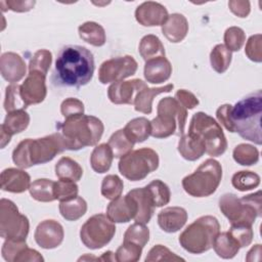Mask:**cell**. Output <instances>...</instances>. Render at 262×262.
<instances>
[{
    "label": "cell",
    "mask_w": 262,
    "mask_h": 262,
    "mask_svg": "<svg viewBox=\"0 0 262 262\" xmlns=\"http://www.w3.org/2000/svg\"><path fill=\"white\" fill-rule=\"evenodd\" d=\"M228 7L238 17H247L251 10L250 2L245 0H231L228 2Z\"/></svg>",
    "instance_id": "cell-55"
},
{
    "label": "cell",
    "mask_w": 262,
    "mask_h": 262,
    "mask_svg": "<svg viewBox=\"0 0 262 262\" xmlns=\"http://www.w3.org/2000/svg\"><path fill=\"white\" fill-rule=\"evenodd\" d=\"M231 106L232 105L228 104V103L220 105L217 108V111H216V118L219 121V123L221 125H223L224 128L227 131L233 133V128H232L231 120H230V110H231Z\"/></svg>",
    "instance_id": "cell-54"
},
{
    "label": "cell",
    "mask_w": 262,
    "mask_h": 262,
    "mask_svg": "<svg viewBox=\"0 0 262 262\" xmlns=\"http://www.w3.org/2000/svg\"><path fill=\"white\" fill-rule=\"evenodd\" d=\"M59 213L68 221L80 219L87 211V203L82 196H76L73 200L59 203Z\"/></svg>",
    "instance_id": "cell-35"
},
{
    "label": "cell",
    "mask_w": 262,
    "mask_h": 262,
    "mask_svg": "<svg viewBox=\"0 0 262 262\" xmlns=\"http://www.w3.org/2000/svg\"><path fill=\"white\" fill-rule=\"evenodd\" d=\"M159 156L152 148L142 147L131 150L120 159L118 168L120 173L130 181L144 179L159 167Z\"/></svg>",
    "instance_id": "cell-10"
},
{
    "label": "cell",
    "mask_w": 262,
    "mask_h": 262,
    "mask_svg": "<svg viewBox=\"0 0 262 262\" xmlns=\"http://www.w3.org/2000/svg\"><path fill=\"white\" fill-rule=\"evenodd\" d=\"M2 4L6 5V10H12L15 12H27L31 10L35 4L36 1H15V0H9V1H1Z\"/></svg>",
    "instance_id": "cell-56"
},
{
    "label": "cell",
    "mask_w": 262,
    "mask_h": 262,
    "mask_svg": "<svg viewBox=\"0 0 262 262\" xmlns=\"http://www.w3.org/2000/svg\"><path fill=\"white\" fill-rule=\"evenodd\" d=\"M158 116L150 121V135L155 138H167L175 134L184 133L187 110L175 97L162 98L157 107Z\"/></svg>",
    "instance_id": "cell-5"
},
{
    "label": "cell",
    "mask_w": 262,
    "mask_h": 262,
    "mask_svg": "<svg viewBox=\"0 0 262 262\" xmlns=\"http://www.w3.org/2000/svg\"><path fill=\"white\" fill-rule=\"evenodd\" d=\"M30 124V116L25 110L7 113L1 129V148L10 142L11 136L25 131Z\"/></svg>",
    "instance_id": "cell-19"
},
{
    "label": "cell",
    "mask_w": 262,
    "mask_h": 262,
    "mask_svg": "<svg viewBox=\"0 0 262 262\" xmlns=\"http://www.w3.org/2000/svg\"><path fill=\"white\" fill-rule=\"evenodd\" d=\"M27 105L23 101L19 92L18 84H10L6 87L5 98H4V110L6 113L25 110Z\"/></svg>",
    "instance_id": "cell-44"
},
{
    "label": "cell",
    "mask_w": 262,
    "mask_h": 262,
    "mask_svg": "<svg viewBox=\"0 0 262 262\" xmlns=\"http://www.w3.org/2000/svg\"><path fill=\"white\" fill-rule=\"evenodd\" d=\"M94 69L91 51L84 46L67 45L57 54L52 79L58 86L80 88L91 81Z\"/></svg>",
    "instance_id": "cell-1"
},
{
    "label": "cell",
    "mask_w": 262,
    "mask_h": 262,
    "mask_svg": "<svg viewBox=\"0 0 262 262\" xmlns=\"http://www.w3.org/2000/svg\"><path fill=\"white\" fill-rule=\"evenodd\" d=\"M66 150L61 134L57 131L42 138L21 140L12 151V161L20 169L50 162Z\"/></svg>",
    "instance_id": "cell-4"
},
{
    "label": "cell",
    "mask_w": 262,
    "mask_h": 262,
    "mask_svg": "<svg viewBox=\"0 0 262 262\" xmlns=\"http://www.w3.org/2000/svg\"><path fill=\"white\" fill-rule=\"evenodd\" d=\"M146 86L140 79L116 82L107 88V97L115 104H133L137 93Z\"/></svg>",
    "instance_id": "cell-16"
},
{
    "label": "cell",
    "mask_w": 262,
    "mask_h": 262,
    "mask_svg": "<svg viewBox=\"0 0 262 262\" xmlns=\"http://www.w3.org/2000/svg\"><path fill=\"white\" fill-rule=\"evenodd\" d=\"M116 233L115 223L106 214H95L88 218L80 229V238L85 247L91 250L106 246Z\"/></svg>",
    "instance_id": "cell-11"
},
{
    "label": "cell",
    "mask_w": 262,
    "mask_h": 262,
    "mask_svg": "<svg viewBox=\"0 0 262 262\" xmlns=\"http://www.w3.org/2000/svg\"><path fill=\"white\" fill-rule=\"evenodd\" d=\"M124 189L122 179L116 174L106 175L101 182V194L107 200H115L121 196Z\"/></svg>",
    "instance_id": "cell-41"
},
{
    "label": "cell",
    "mask_w": 262,
    "mask_h": 262,
    "mask_svg": "<svg viewBox=\"0 0 262 262\" xmlns=\"http://www.w3.org/2000/svg\"><path fill=\"white\" fill-rule=\"evenodd\" d=\"M187 221V212L182 207H167L158 214V224L162 230L173 233L180 230Z\"/></svg>",
    "instance_id": "cell-22"
},
{
    "label": "cell",
    "mask_w": 262,
    "mask_h": 262,
    "mask_svg": "<svg viewBox=\"0 0 262 262\" xmlns=\"http://www.w3.org/2000/svg\"><path fill=\"white\" fill-rule=\"evenodd\" d=\"M55 175L58 179H68L77 182L82 178L83 169L75 160L69 157H62L55 164Z\"/></svg>",
    "instance_id": "cell-34"
},
{
    "label": "cell",
    "mask_w": 262,
    "mask_h": 262,
    "mask_svg": "<svg viewBox=\"0 0 262 262\" xmlns=\"http://www.w3.org/2000/svg\"><path fill=\"white\" fill-rule=\"evenodd\" d=\"M233 160L242 166H252L259 161V150L252 144H237L232 152Z\"/></svg>",
    "instance_id": "cell-39"
},
{
    "label": "cell",
    "mask_w": 262,
    "mask_h": 262,
    "mask_svg": "<svg viewBox=\"0 0 262 262\" xmlns=\"http://www.w3.org/2000/svg\"><path fill=\"white\" fill-rule=\"evenodd\" d=\"M1 189L13 193H21L29 189L31 185L30 175L16 168H7L1 172Z\"/></svg>",
    "instance_id": "cell-21"
},
{
    "label": "cell",
    "mask_w": 262,
    "mask_h": 262,
    "mask_svg": "<svg viewBox=\"0 0 262 262\" xmlns=\"http://www.w3.org/2000/svg\"><path fill=\"white\" fill-rule=\"evenodd\" d=\"M0 71L3 79L13 84L25 77L27 67L20 55L14 52H5L0 57Z\"/></svg>",
    "instance_id": "cell-20"
},
{
    "label": "cell",
    "mask_w": 262,
    "mask_h": 262,
    "mask_svg": "<svg viewBox=\"0 0 262 262\" xmlns=\"http://www.w3.org/2000/svg\"><path fill=\"white\" fill-rule=\"evenodd\" d=\"M261 115L262 92L257 90L231 106L230 120L233 132L246 140L261 145Z\"/></svg>",
    "instance_id": "cell-3"
},
{
    "label": "cell",
    "mask_w": 262,
    "mask_h": 262,
    "mask_svg": "<svg viewBox=\"0 0 262 262\" xmlns=\"http://www.w3.org/2000/svg\"><path fill=\"white\" fill-rule=\"evenodd\" d=\"M143 74L148 83L161 84L171 77L172 66L165 56L149 59L145 61Z\"/></svg>",
    "instance_id": "cell-24"
},
{
    "label": "cell",
    "mask_w": 262,
    "mask_h": 262,
    "mask_svg": "<svg viewBox=\"0 0 262 262\" xmlns=\"http://www.w3.org/2000/svg\"><path fill=\"white\" fill-rule=\"evenodd\" d=\"M149 239V229L145 224L133 223L131 224L124 233V242H130L140 247H144Z\"/></svg>",
    "instance_id": "cell-42"
},
{
    "label": "cell",
    "mask_w": 262,
    "mask_h": 262,
    "mask_svg": "<svg viewBox=\"0 0 262 262\" xmlns=\"http://www.w3.org/2000/svg\"><path fill=\"white\" fill-rule=\"evenodd\" d=\"M232 53L224 44H217L210 53V62L212 69L218 74H223L230 66Z\"/></svg>",
    "instance_id": "cell-37"
},
{
    "label": "cell",
    "mask_w": 262,
    "mask_h": 262,
    "mask_svg": "<svg viewBox=\"0 0 262 262\" xmlns=\"http://www.w3.org/2000/svg\"><path fill=\"white\" fill-rule=\"evenodd\" d=\"M246 41V34L239 27H229L224 33L225 47L232 51H238Z\"/></svg>",
    "instance_id": "cell-47"
},
{
    "label": "cell",
    "mask_w": 262,
    "mask_h": 262,
    "mask_svg": "<svg viewBox=\"0 0 262 262\" xmlns=\"http://www.w3.org/2000/svg\"><path fill=\"white\" fill-rule=\"evenodd\" d=\"M46 76L38 72H29L27 78L19 85L20 97L25 104H38L41 103L47 94Z\"/></svg>",
    "instance_id": "cell-14"
},
{
    "label": "cell",
    "mask_w": 262,
    "mask_h": 262,
    "mask_svg": "<svg viewBox=\"0 0 262 262\" xmlns=\"http://www.w3.org/2000/svg\"><path fill=\"white\" fill-rule=\"evenodd\" d=\"M107 144L112 148L114 158L121 159L132 150L135 143L131 140L123 128L117 130L111 135Z\"/></svg>",
    "instance_id": "cell-36"
},
{
    "label": "cell",
    "mask_w": 262,
    "mask_h": 262,
    "mask_svg": "<svg viewBox=\"0 0 262 262\" xmlns=\"http://www.w3.org/2000/svg\"><path fill=\"white\" fill-rule=\"evenodd\" d=\"M232 186L239 191H247L256 188L260 184V176L252 171L242 170L235 172L231 178Z\"/></svg>",
    "instance_id": "cell-38"
},
{
    "label": "cell",
    "mask_w": 262,
    "mask_h": 262,
    "mask_svg": "<svg viewBox=\"0 0 262 262\" xmlns=\"http://www.w3.org/2000/svg\"><path fill=\"white\" fill-rule=\"evenodd\" d=\"M221 178V164L214 159H208L193 173L182 179V187L191 196L205 198L213 194L217 190Z\"/></svg>",
    "instance_id": "cell-8"
},
{
    "label": "cell",
    "mask_w": 262,
    "mask_h": 262,
    "mask_svg": "<svg viewBox=\"0 0 262 262\" xmlns=\"http://www.w3.org/2000/svg\"><path fill=\"white\" fill-rule=\"evenodd\" d=\"M99 260H101V261H117L116 260V254L111 252V251L104 252L102 254V256L99 257Z\"/></svg>",
    "instance_id": "cell-59"
},
{
    "label": "cell",
    "mask_w": 262,
    "mask_h": 262,
    "mask_svg": "<svg viewBox=\"0 0 262 262\" xmlns=\"http://www.w3.org/2000/svg\"><path fill=\"white\" fill-rule=\"evenodd\" d=\"M30 229L27 216L19 213L16 205L7 199L0 201V236L4 239L26 241Z\"/></svg>",
    "instance_id": "cell-12"
},
{
    "label": "cell",
    "mask_w": 262,
    "mask_h": 262,
    "mask_svg": "<svg viewBox=\"0 0 262 262\" xmlns=\"http://www.w3.org/2000/svg\"><path fill=\"white\" fill-rule=\"evenodd\" d=\"M187 133L200 138L205 144L206 154L211 157H219L227 148V140L220 124L203 112L192 115Z\"/></svg>",
    "instance_id": "cell-9"
},
{
    "label": "cell",
    "mask_w": 262,
    "mask_h": 262,
    "mask_svg": "<svg viewBox=\"0 0 262 262\" xmlns=\"http://www.w3.org/2000/svg\"><path fill=\"white\" fill-rule=\"evenodd\" d=\"M28 245L26 241L17 239H5L2 246V257L7 262H14L16 256L25 249Z\"/></svg>",
    "instance_id": "cell-50"
},
{
    "label": "cell",
    "mask_w": 262,
    "mask_h": 262,
    "mask_svg": "<svg viewBox=\"0 0 262 262\" xmlns=\"http://www.w3.org/2000/svg\"><path fill=\"white\" fill-rule=\"evenodd\" d=\"M60 113L64 117V119L84 114V104L78 98L69 97L64 99L60 104Z\"/></svg>",
    "instance_id": "cell-52"
},
{
    "label": "cell",
    "mask_w": 262,
    "mask_h": 262,
    "mask_svg": "<svg viewBox=\"0 0 262 262\" xmlns=\"http://www.w3.org/2000/svg\"><path fill=\"white\" fill-rule=\"evenodd\" d=\"M114 160L112 148L107 143H101L94 147L90 156V165L96 173H105L110 170Z\"/></svg>",
    "instance_id": "cell-28"
},
{
    "label": "cell",
    "mask_w": 262,
    "mask_h": 262,
    "mask_svg": "<svg viewBox=\"0 0 262 262\" xmlns=\"http://www.w3.org/2000/svg\"><path fill=\"white\" fill-rule=\"evenodd\" d=\"M219 209L230 224L253 225L261 217V191L237 198L234 193H224L219 199Z\"/></svg>",
    "instance_id": "cell-6"
},
{
    "label": "cell",
    "mask_w": 262,
    "mask_h": 262,
    "mask_svg": "<svg viewBox=\"0 0 262 262\" xmlns=\"http://www.w3.org/2000/svg\"><path fill=\"white\" fill-rule=\"evenodd\" d=\"M56 128L61 134L68 150H79L97 144L104 131L103 123L98 118L84 114L58 122Z\"/></svg>",
    "instance_id": "cell-2"
},
{
    "label": "cell",
    "mask_w": 262,
    "mask_h": 262,
    "mask_svg": "<svg viewBox=\"0 0 262 262\" xmlns=\"http://www.w3.org/2000/svg\"><path fill=\"white\" fill-rule=\"evenodd\" d=\"M177 149L180 156L187 161H196L206 152L204 142L189 133L181 135Z\"/></svg>",
    "instance_id": "cell-27"
},
{
    "label": "cell",
    "mask_w": 262,
    "mask_h": 262,
    "mask_svg": "<svg viewBox=\"0 0 262 262\" xmlns=\"http://www.w3.org/2000/svg\"><path fill=\"white\" fill-rule=\"evenodd\" d=\"M27 261L41 262V261H44V258L38 251L27 247L16 256L14 262H27Z\"/></svg>",
    "instance_id": "cell-57"
},
{
    "label": "cell",
    "mask_w": 262,
    "mask_h": 262,
    "mask_svg": "<svg viewBox=\"0 0 262 262\" xmlns=\"http://www.w3.org/2000/svg\"><path fill=\"white\" fill-rule=\"evenodd\" d=\"M215 253L223 259L233 258L239 251L238 243L230 235L228 231L219 232L214 238L213 246Z\"/></svg>",
    "instance_id": "cell-29"
},
{
    "label": "cell",
    "mask_w": 262,
    "mask_h": 262,
    "mask_svg": "<svg viewBox=\"0 0 262 262\" xmlns=\"http://www.w3.org/2000/svg\"><path fill=\"white\" fill-rule=\"evenodd\" d=\"M255 256H257L259 259H261V245L257 244L255 245L247 254L246 260L247 261H256Z\"/></svg>",
    "instance_id": "cell-58"
},
{
    "label": "cell",
    "mask_w": 262,
    "mask_h": 262,
    "mask_svg": "<svg viewBox=\"0 0 262 262\" xmlns=\"http://www.w3.org/2000/svg\"><path fill=\"white\" fill-rule=\"evenodd\" d=\"M146 262L151 261H184L183 258L177 256L163 245L154 246L145 257Z\"/></svg>",
    "instance_id": "cell-49"
},
{
    "label": "cell",
    "mask_w": 262,
    "mask_h": 262,
    "mask_svg": "<svg viewBox=\"0 0 262 262\" xmlns=\"http://www.w3.org/2000/svg\"><path fill=\"white\" fill-rule=\"evenodd\" d=\"M137 205V214L134 218L135 222L141 224H147L155 212V204L146 186L134 188L128 192Z\"/></svg>",
    "instance_id": "cell-23"
},
{
    "label": "cell",
    "mask_w": 262,
    "mask_h": 262,
    "mask_svg": "<svg viewBox=\"0 0 262 262\" xmlns=\"http://www.w3.org/2000/svg\"><path fill=\"white\" fill-rule=\"evenodd\" d=\"M64 231L62 225L52 219H47L38 224L34 238L37 245L43 249H55L62 243Z\"/></svg>",
    "instance_id": "cell-15"
},
{
    "label": "cell",
    "mask_w": 262,
    "mask_h": 262,
    "mask_svg": "<svg viewBox=\"0 0 262 262\" xmlns=\"http://www.w3.org/2000/svg\"><path fill=\"white\" fill-rule=\"evenodd\" d=\"M175 98L182 104L186 110H191L199 104V99L196 96L188 90L180 89L175 93Z\"/></svg>",
    "instance_id": "cell-53"
},
{
    "label": "cell",
    "mask_w": 262,
    "mask_h": 262,
    "mask_svg": "<svg viewBox=\"0 0 262 262\" xmlns=\"http://www.w3.org/2000/svg\"><path fill=\"white\" fill-rule=\"evenodd\" d=\"M138 51L145 61L165 56V48L162 41L151 34L144 36L140 40Z\"/></svg>",
    "instance_id": "cell-32"
},
{
    "label": "cell",
    "mask_w": 262,
    "mask_h": 262,
    "mask_svg": "<svg viewBox=\"0 0 262 262\" xmlns=\"http://www.w3.org/2000/svg\"><path fill=\"white\" fill-rule=\"evenodd\" d=\"M142 247L130 243L123 242L118 248L116 254V260L119 262H136L140 259L142 253Z\"/></svg>",
    "instance_id": "cell-46"
},
{
    "label": "cell",
    "mask_w": 262,
    "mask_h": 262,
    "mask_svg": "<svg viewBox=\"0 0 262 262\" xmlns=\"http://www.w3.org/2000/svg\"><path fill=\"white\" fill-rule=\"evenodd\" d=\"M137 61L131 55L118 56L103 61L98 70L101 84L116 83L133 76L137 71Z\"/></svg>",
    "instance_id": "cell-13"
},
{
    "label": "cell",
    "mask_w": 262,
    "mask_h": 262,
    "mask_svg": "<svg viewBox=\"0 0 262 262\" xmlns=\"http://www.w3.org/2000/svg\"><path fill=\"white\" fill-rule=\"evenodd\" d=\"M262 36L261 34L252 35L246 44L245 53L254 62L262 61Z\"/></svg>",
    "instance_id": "cell-51"
},
{
    "label": "cell",
    "mask_w": 262,
    "mask_h": 262,
    "mask_svg": "<svg viewBox=\"0 0 262 262\" xmlns=\"http://www.w3.org/2000/svg\"><path fill=\"white\" fill-rule=\"evenodd\" d=\"M146 187L149 190L155 207H163L170 202V199H171L170 188L162 180L160 179L152 180L146 185Z\"/></svg>",
    "instance_id": "cell-40"
},
{
    "label": "cell",
    "mask_w": 262,
    "mask_h": 262,
    "mask_svg": "<svg viewBox=\"0 0 262 262\" xmlns=\"http://www.w3.org/2000/svg\"><path fill=\"white\" fill-rule=\"evenodd\" d=\"M52 61V54L47 49L37 50L29 62V72H38L47 75Z\"/></svg>",
    "instance_id": "cell-43"
},
{
    "label": "cell",
    "mask_w": 262,
    "mask_h": 262,
    "mask_svg": "<svg viewBox=\"0 0 262 262\" xmlns=\"http://www.w3.org/2000/svg\"><path fill=\"white\" fill-rule=\"evenodd\" d=\"M124 130L134 143L143 142L150 136V121L144 117L132 119L126 124Z\"/></svg>",
    "instance_id": "cell-33"
},
{
    "label": "cell",
    "mask_w": 262,
    "mask_h": 262,
    "mask_svg": "<svg viewBox=\"0 0 262 262\" xmlns=\"http://www.w3.org/2000/svg\"><path fill=\"white\" fill-rule=\"evenodd\" d=\"M174 88L173 84H167L165 86L162 87H144L143 89H141L135 99H134V108L136 112L142 113V114H146L149 115L152 111V100L154 97L161 94V93H166V92H170L172 91V89Z\"/></svg>",
    "instance_id": "cell-26"
},
{
    "label": "cell",
    "mask_w": 262,
    "mask_h": 262,
    "mask_svg": "<svg viewBox=\"0 0 262 262\" xmlns=\"http://www.w3.org/2000/svg\"><path fill=\"white\" fill-rule=\"evenodd\" d=\"M168 10L164 5L155 1H146L136 7L135 18L143 27L162 26L168 18Z\"/></svg>",
    "instance_id": "cell-17"
},
{
    "label": "cell",
    "mask_w": 262,
    "mask_h": 262,
    "mask_svg": "<svg viewBox=\"0 0 262 262\" xmlns=\"http://www.w3.org/2000/svg\"><path fill=\"white\" fill-rule=\"evenodd\" d=\"M137 214V205L128 193L113 200L106 208V216L114 223H126L134 219Z\"/></svg>",
    "instance_id": "cell-18"
},
{
    "label": "cell",
    "mask_w": 262,
    "mask_h": 262,
    "mask_svg": "<svg viewBox=\"0 0 262 262\" xmlns=\"http://www.w3.org/2000/svg\"><path fill=\"white\" fill-rule=\"evenodd\" d=\"M78 33L83 41L95 47L104 45L106 40L104 29L101 25L95 21H86L82 24L78 28Z\"/></svg>",
    "instance_id": "cell-30"
},
{
    "label": "cell",
    "mask_w": 262,
    "mask_h": 262,
    "mask_svg": "<svg viewBox=\"0 0 262 262\" xmlns=\"http://www.w3.org/2000/svg\"><path fill=\"white\" fill-rule=\"evenodd\" d=\"M220 232V224L216 217L202 216L189 224L179 235L180 246L191 254H202L209 251L214 238Z\"/></svg>",
    "instance_id": "cell-7"
},
{
    "label": "cell",
    "mask_w": 262,
    "mask_h": 262,
    "mask_svg": "<svg viewBox=\"0 0 262 262\" xmlns=\"http://www.w3.org/2000/svg\"><path fill=\"white\" fill-rule=\"evenodd\" d=\"M228 232L238 243L241 248L250 246L253 241L254 232L252 225L247 224H231Z\"/></svg>",
    "instance_id": "cell-48"
},
{
    "label": "cell",
    "mask_w": 262,
    "mask_h": 262,
    "mask_svg": "<svg viewBox=\"0 0 262 262\" xmlns=\"http://www.w3.org/2000/svg\"><path fill=\"white\" fill-rule=\"evenodd\" d=\"M55 182L47 178H39L33 181L29 187L31 196L42 203H49L55 201L54 193Z\"/></svg>",
    "instance_id": "cell-31"
},
{
    "label": "cell",
    "mask_w": 262,
    "mask_h": 262,
    "mask_svg": "<svg viewBox=\"0 0 262 262\" xmlns=\"http://www.w3.org/2000/svg\"><path fill=\"white\" fill-rule=\"evenodd\" d=\"M79 187L73 180L59 179L55 182L54 193L55 199L59 202H67L78 196Z\"/></svg>",
    "instance_id": "cell-45"
},
{
    "label": "cell",
    "mask_w": 262,
    "mask_h": 262,
    "mask_svg": "<svg viewBox=\"0 0 262 262\" xmlns=\"http://www.w3.org/2000/svg\"><path fill=\"white\" fill-rule=\"evenodd\" d=\"M162 33L172 43L181 42L188 33V21L181 13H172L162 25Z\"/></svg>",
    "instance_id": "cell-25"
}]
</instances>
